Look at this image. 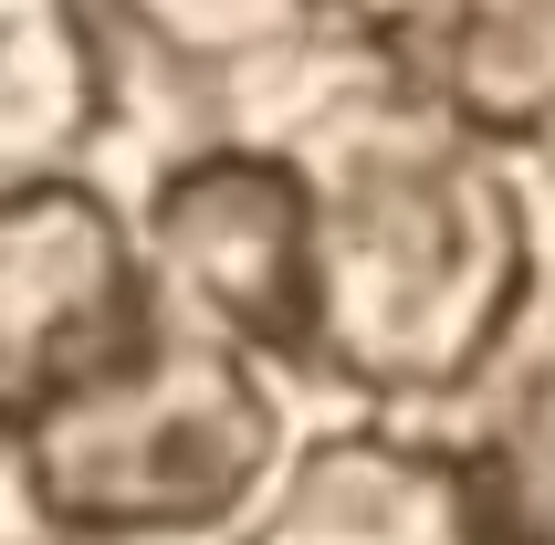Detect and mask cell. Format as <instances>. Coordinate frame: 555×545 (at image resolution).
<instances>
[{"label": "cell", "mask_w": 555, "mask_h": 545, "mask_svg": "<svg viewBox=\"0 0 555 545\" xmlns=\"http://www.w3.org/2000/svg\"><path fill=\"white\" fill-rule=\"evenodd\" d=\"M314 189V367L377 398H440L525 304V200L493 157L420 116L346 126L305 157Z\"/></svg>", "instance_id": "6da1fadb"}, {"label": "cell", "mask_w": 555, "mask_h": 545, "mask_svg": "<svg viewBox=\"0 0 555 545\" xmlns=\"http://www.w3.org/2000/svg\"><path fill=\"white\" fill-rule=\"evenodd\" d=\"M22 441V493L42 524L74 535H199V524L251 515V493L283 461V409L262 389L251 346L210 326H157L85 389H63Z\"/></svg>", "instance_id": "7a4b0ae2"}, {"label": "cell", "mask_w": 555, "mask_h": 545, "mask_svg": "<svg viewBox=\"0 0 555 545\" xmlns=\"http://www.w3.org/2000/svg\"><path fill=\"white\" fill-rule=\"evenodd\" d=\"M147 283L179 326H210L251 357H314V189L305 157L210 148L179 157L147 200Z\"/></svg>", "instance_id": "3957f363"}, {"label": "cell", "mask_w": 555, "mask_h": 545, "mask_svg": "<svg viewBox=\"0 0 555 545\" xmlns=\"http://www.w3.org/2000/svg\"><path fill=\"white\" fill-rule=\"evenodd\" d=\"M157 326L147 252L85 179H0V441Z\"/></svg>", "instance_id": "277c9868"}, {"label": "cell", "mask_w": 555, "mask_h": 545, "mask_svg": "<svg viewBox=\"0 0 555 545\" xmlns=\"http://www.w3.org/2000/svg\"><path fill=\"white\" fill-rule=\"evenodd\" d=\"M493 472L462 452H430V441H399V430H346V441H314L294 461L283 504L262 515V535L305 545V535H336V545H462V535H493L503 504Z\"/></svg>", "instance_id": "5b68a950"}, {"label": "cell", "mask_w": 555, "mask_h": 545, "mask_svg": "<svg viewBox=\"0 0 555 545\" xmlns=\"http://www.w3.org/2000/svg\"><path fill=\"white\" fill-rule=\"evenodd\" d=\"M105 116V53L85 0H0V179L63 168Z\"/></svg>", "instance_id": "8992f818"}]
</instances>
